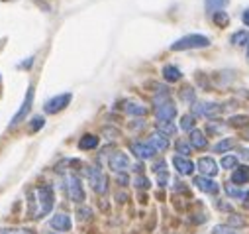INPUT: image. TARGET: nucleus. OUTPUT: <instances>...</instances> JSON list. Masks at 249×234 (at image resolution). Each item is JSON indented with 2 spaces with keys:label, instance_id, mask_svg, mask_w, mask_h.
Listing matches in <instances>:
<instances>
[{
  "label": "nucleus",
  "instance_id": "nucleus-18",
  "mask_svg": "<svg viewBox=\"0 0 249 234\" xmlns=\"http://www.w3.org/2000/svg\"><path fill=\"white\" fill-rule=\"evenodd\" d=\"M189 142H191V146L193 148H196V150H204L206 146H208V140H206V136L200 132V130H193L191 132V136H189Z\"/></svg>",
  "mask_w": 249,
  "mask_h": 234
},
{
  "label": "nucleus",
  "instance_id": "nucleus-23",
  "mask_svg": "<svg viewBox=\"0 0 249 234\" xmlns=\"http://www.w3.org/2000/svg\"><path fill=\"white\" fill-rule=\"evenodd\" d=\"M228 2H230V0H204V6H206V10H208L210 14H216V12H220L222 8H226Z\"/></svg>",
  "mask_w": 249,
  "mask_h": 234
},
{
  "label": "nucleus",
  "instance_id": "nucleus-34",
  "mask_svg": "<svg viewBox=\"0 0 249 234\" xmlns=\"http://www.w3.org/2000/svg\"><path fill=\"white\" fill-rule=\"evenodd\" d=\"M228 224H230V226H233V228H243V226H247V222H245L239 214H231Z\"/></svg>",
  "mask_w": 249,
  "mask_h": 234
},
{
  "label": "nucleus",
  "instance_id": "nucleus-13",
  "mask_svg": "<svg viewBox=\"0 0 249 234\" xmlns=\"http://www.w3.org/2000/svg\"><path fill=\"white\" fill-rule=\"evenodd\" d=\"M173 165L180 175H191L195 171V163L189 157H184V156H175L173 157Z\"/></svg>",
  "mask_w": 249,
  "mask_h": 234
},
{
  "label": "nucleus",
  "instance_id": "nucleus-28",
  "mask_svg": "<svg viewBox=\"0 0 249 234\" xmlns=\"http://www.w3.org/2000/svg\"><path fill=\"white\" fill-rule=\"evenodd\" d=\"M43 124H45V118L41 114H37V116H34V118L30 120V132L34 134V132H37V130H41L43 128Z\"/></svg>",
  "mask_w": 249,
  "mask_h": 234
},
{
  "label": "nucleus",
  "instance_id": "nucleus-21",
  "mask_svg": "<svg viewBox=\"0 0 249 234\" xmlns=\"http://www.w3.org/2000/svg\"><path fill=\"white\" fill-rule=\"evenodd\" d=\"M155 128H157V132L163 134V136H175V134H177V126H175L171 120H159V122L155 124Z\"/></svg>",
  "mask_w": 249,
  "mask_h": 234
},
{
  "label": "nucleus",
  "instance_id": "nucleus-45",
  "mask_svg": "<svg viewBox=\"0 0 249 234\" xmlns=\"http://www.w3.org/2000/svg\"><path fill=\"white\" fill-rule=\"evenodd\" d=\"M247 57H249V43H247Z\"/></svg>",
  "mask_w": 249,
  "mask_h": 234
},
{
  "label": "nucleus",
  "instance_id": "nucleus-12",
  "mask_svg": "<svg viewBox=\"0 0 249 234\" xmlns=\"http://www.w3.org/2000/svg\"><path fill=\"white\" fill-rule=\"evenodd\" d=\"M196 167L200 169V173H202V175H206V177H214V175L220 171L218 163H216L212 157H200V159H198V163H196Z\"/></svg>",
  "mask_w": 249,
  "mask_h": 234
},
{
  "label": "nucleus",
  "instance_id": "nucleus-19",
  "mask_svg": "<svg viewBox=\"0 0 249 234\" xmlns=\"http://www.w3.org/2000/svg\"><path fill=\"white\" fill-rule=\"evenodd\" d=\"M124 110H126L128 114H132V116H145L147 114V108L142 102H134V100H128L126 106H124Z\"/></svg>",
  "mask_w": 249,
  "mask_h": 234
},
{
  "label": "nucleus",
  "instance_id": "nucleus-6",
  "mask_svg": "<svg viewBox=\"0 0 249 234\" xmlns=\"http://www.w3.org/2000/svg\"><path fill=\"white\" fill-rule=\"evenodd\" d=\"M71 98H73L71 93H63V95H57V97L49 98V100L45 102V112H47V114H57V112H61L63 108L69 106Z\"/></svg>",
  "mask_w": 249,
  "mask_h": 234
},
{
  "label": "nucleus",
  "instance_id": "nucleus-40",
  "mask_svg": "<svg viewBox=\"0 0 249 234\" xmlns=\"http://www.w3.org/2000/svg\"><path fill=\"white\" fill-rule=\"evenodd\" d=\"M216 207H218L220 211H228V213H231V207H230V205H226V203H216Z\"/></svg>",
  "mask_w": 249,
  "mask_h": 234
},
{
  "label": "nucleus",
  "instance_id": "nucleus-46",
  "mask_svg": "<svg viewBox=\"0 0 249 234\" xmlns=\"http://www.w3.org/2000/svg\"><path fill=\"white\" fill-rule=\"evenodd\" d=\"M47 234H57V232H47Z\"/></svg>",
  "mask_w": 249,
  "mask_h": 234
},
{
  "label": "nucleus",
  "instance_id": "nucleus-39",
  "mask_svg": "<svg viewBox=\"0 0 249 234\" xmlns=\"http://www.w3.org/2000/svg\"><path fill=\"white\" fill-rule=\"evenodd\" d=\"M90 214H92L90 209H79V216H81V218H87V216H90Z\"/></svg>",
  "mask_w": 249,
  "mask_h": 234
},
{
  "label": "nucleus",
  "instance_id": "nucleus-10",
  "mask_svg": "<svg viewBox=\"0 0 249 234\" xmlns=\"http://www.w3.org/2000/svg\"><path fill=\"white\" fill-rule=\"evenodd\" d=\"M195 185H196L200 191L208 193V195H216V193L220 191V185H218L214 179L206 177V175H196V177H195Z\"/></svg>",
  "mask_w": 249,
  "mask_h": 234
},
{
  "label": "nucleus",
  "instance_id": "nucleus-15",
  "mask_svg": "<svg viewBox=\"0 0 249 234\" xmlns=\"http://www.w3.org/2000/svg\"><path fill=\"white\" fill-rule=\"evenodd\" d=\"M132 152H134L136 157H140V159H151L153 154H155V150H153L147 142H134V144H132Z\"/></svg>",
  "mask_w": 249,
  "mask_h": 234
},
{
  "label": "nucleus",
  "instance_id": "nucleus-11",
  "mask_svg": "<svg viewBox=\"0 0 249 234\" xmlns=\"http://www.w3.org/2000/svg\"><path fill=\"white\" fill-rule=\"evenodd\" d=\"M155 116H157V120H173L175 116H177V106L171 100H167L163 104H157Z\"/></svg>",
  "mask_w": 249,
  "mask_h": 234
},
{
  "label": "nucleus",
  "instance_id": "nucleus-30",
  "mask_svg": "<svg viewBox=\"0 0 249 234\" xmlns=\"http://www.w3.org/2000/svg\"><path fill=\"white\" fill-rule=\"evenodd\" d=\"M237 167V156H224L222 157V169H235Z\"/></svg>",
  "mask_w": 249,
  "mask_h": 234
},
{
  "label": "nucleus",
  "instance_id": "nucleus-31",
  "mask_svg": "<svg viewBox=\"0 0 249 234\" xmlns=\"http://www.w3.org/2000/svg\"><path fill=\"white\" fill-rule=\"evenodd\" d=\"M214 24H216V26H228V24H230V16L220 10V12L214 14Z\"/></svg>",
  "mask_w": 249,
  "mask_h": 234
},
{
  "label": "nucleus",
  "instance_id": "nucleus-47",
  "mask_svg": "<svg viewBox=\"0 0 249 234\" xmlns=\"http://www.w3.org/2000/svg\"><path fill=\"white\" fill-rule=\"evenodd\" d=\"M247 140H249V134H247Z\"/></svg>",
  "mask_w": 249,
  "mask_h": 234
},
{
  "label": "nucleus",
  "instance_id": "nucleus-27",
  "mask_svg": "<svg viewBox=\"0 0 249 234\" xmlns=\"http://www.w3.org/2000/svg\"><path fill=\"white\" fill-rule=\"evenodd\" d=\"M212 232H214V234H243V232H239L237 228H233V226H230V224H216V226L212 228Z\"/></svg>",
  "mask_w": 249,
  "mask_h": 234
},
{
  "label": "nucleus",
  "instance_id": "nucleus-33",
  "mask_svg": "<svg viewBox=\"0 0 249 234\" xmlns=\"http://www.w3.org/2000/svg\"><path fill=\"white\" fill-rule=\"evenodd\" d=\"M247 122H249V116H243V114L241 116H231V118H230V124L231 126H239V128L245 126Z\"/></svg>",
  "mask_w": 249,
  "mask_h": 234
},
{
  "label": "nucleus",
  "instance_id": "nucleus-17",
  "mask_svg": "<svg viewBox=\"0 0 249 234\" xmlns=\"http://www.w3.org/2000/svg\"><path fill=\"white\" fill-rule=\"evenodd\" d=\"M224 191H226V195L231 197V199H239V201L249 199V191H243L241 187H237V185H233V183H226V185H224Z\"/></svg>",
  "mask_w": 249,
  "mask_h": 234
},
{
  "label": "nucleus",
  "instance_id": "nucleus-8",
  "mask_svg": "<svg viewBox=\"0 0 249 234\" xmlns=\"http://www.w3.org/2000/svg\"><path fill=\"white\" fill-rule=\"evenodd\" d=\"M222 104L218 102H195L193 104V112L195 116H206V118H212V116L222 112Z\"/></svg>",
  "mask_w": 249,
  "mask_h": 234
},
{
  "label": "nucleus",
  "instance_id": "nucleus-3",
  "mask_svg": "<svg viewBox=\"0 0 249 234\" xmlns=\"http://www.w3.org/2000/svg\"><path fill=\"white\" fill-rule=\"evenodd\" d=\"M87 177H89V185L92 187L94 193L104 195L108 191V179L104 177V173L100 171V167H89L87 169Z\"/></svg>",
  "mask_w": 249,
  "mask_h": 234
},
{
  "label": "nucleus",
  "instance_id": "nucleus-36",
  "mask_svg": "<svg viewBox=\"0 0 249 234\" xmlns=\"http://www.w3.org/2000/svg\"><path fill=\"white\" fill-rule=\"evenodd\" d=\"M0 234H30V230H22V228H0Z\"/></svg>",
  "mask_w": 249,
  "mask_h": 234
},
{
  "label": "nucleus",
  "instance_id": "nucleus-43",
  "mask_svg": "<svg viewBox=\"0 0 249 234\" xmlns=\"http://www.w3.org/2000/svg\"><path fill=\"white\" fill-rule=\"evenodd\" d=\"M241 157L243 159H249V148L247 150H241Z\"/></svg>",
  "mask_w": 249,
  "mask_h": 234
},
{
  "label": "nucleus",
  "instance_id": "nucleus-20",
  "mask_svg": "<svg viewBox=\"0 0 249 234\" xmlns=\"http://www.w3.org/2000/svg\"><path fill=\"white\" fill-rule=\"evenodd\" d=\"M180 77H182V73H180L175 65H165V67H163V79H165L167 83H177Z\"/></svg>",
  "mask_w": 249,
  "mask_h": 234
},
{
  "label": "nucleus",
  "instance_id": "nucleus-24",
  "mask_svg": "<svg viewBox=\"0 0 249 234\" xmlns=\"http://www.w3.org/2000/svg\"><path fill=\"white\" fill-rule=\"evenodd\" d=\"M96 146H98V138L94 134H85L81 138V142H79V148L81 150H94Z\"/></svg>",
  "mask_w": 249,
  "mask_h": 234
},
{
  "label": "nucleus",
  "instance_id": "nucleus-41",
  "mask_svg": "<svg viewBox=\"0 0 249 234\" xmlns=\"http://www.w3.org/2000/svg\"><path fill=\"white\" fill-rule=\"evenodd\" d=\"M118 183L126 185V183H128V177H126V175H124V173H120V175H118Z\"/></svg>",
  "mask_w": 249,
  "mask_h": 234
},
{
  "label": "nucleus",
  "instance_id": "nucleus-42",
  "mask_svg": "<svg viewBox=\"0 0 249 234\" xmlns=\"http://www.w3.org/2000/svg\"><path fill=\"white\" fill-rule=\"evenodd\" d=\"M241 18H243V24H245V26H249V8L243 12V16H241Z\"/></svg>",
  "mask_w": 249,
  "mask_h": 234
},
{
  "label": "nucleus",
  "instance_id": "nucleus-4",
  "mask_svg": "<svg viewBox=\"0 0 249 234\" xmlns=\"http://www.w3.org/2000/svg\"><path fill=\"white\" fill-rule=\"evenodd\" d=\"M65 189H67V195L73 203H83L85 201V189H83V183L77 175H67L65 177Z\"/></svg>",
  "mask_w": 249,
  "mask_h": 234
},
{
  "label": "nucleus",
  "instance_id": "nucleus-9",
  "mask_svg": "<svg viewBox=\"0 0 249 234\" xmlns=\"http://www.w3.org/2000/svg\"><path fill=\"white\" fill-rule=\"evenodd\" d=\"M49 224H51V228L57 230V232H69L71 226H73L71 216L65 214V213H57V214H53L51 220H49Z\"/></svg>",
  "mask_w": 249,
  "mask_h": 234
},
{
  "label": "nucleus",
  "instance_id": "nucleus-1",
  "mask_svg": "<svg viewBox=\"0 0 249 234\" xmlns=\"http://www.w3.org/2000/svg\"><path fill=\"white\" fill-rule=\"evenodd\" d=\"M30 199H32L30 201V214L34 218H43L51 213L55 197H53V189L49 185H41L36 191H32Z\"/></svg>",
  "mask_w": 249,
  "mask_h": 234
},
{
  "label": "nucleus",
  "instance_id": "nucleus-44",
  "mask_svg": "<svg viewBox=\"0 0 249 234\" xmlns=\"http://www.w3.org/2000/svg\"><path fill=\"white\" fill-rule=\"evenodd\" d=\"M32 61H34V57H30V59H28V61H24L20 67H30V65H32Z\"/></svg>",
  "mask_w": 249,
  "mask_h": 234
},
{
  "label": "nucleus",
  "instance_id": "nucleus-25",
  "mask_svg": "<svg viewBox=\"0 0 249 234\" xmlns=\"http://www.w3.org/2000/svg\"><path fill=\"white\" fill-rule=\"evenodd\" d=\"M233 45H245V43H249V32L247 30H239V32H235L233 36H231V39H230Z\"/></svg>",
  "mask_w": 249,
  "mask_h": 234
},
{
  "label": "nucleus",
  "instance_id": "nucleus-32",
  "mask_svg": "<svg viewBox=\"0 0 249 234\" xmlns=\"http://www.w3.org/2000/svg\"><path fill=\"white\" fill-rule=\"evenodd\" d=\"M191 148H193V146H191V142H182V140H178V142H177V152H178V154H182L184 157L191 154Z\"/></svg>",
  "mask_w": 249,
  "mask_h": 234
},
{
  "label": "nucleus",
  "instance_id": "nucleus-35",
  "mask_svg": "<svg viewBox=\"0 0 249 234\" xmlns=\"http://www.w3.org/2000/svg\"><path fill=\"white\" fill-rule=\"evenodd\" d=\"M134 183H136V187H138V189H149V187H151L149 179H147V177H142V175H140V177H136V181H134Z\"/></svg>",
  "mask_w": 249,
  "mask_h": 234
},
{
  "label": "nucleus",
  "instance_id": "nucleus-38",
  "mask_svg": "<svg viewBox=\"0 0 249 234\" xmlns=\"http://www.w3.org/2000/svg\"><path fill=\"white\" fill-rule=\"evenodd\" d=\"M153 169H155V173H163V171H167V163L165 161H157L153 165Z\"/></svg>",
  "mask_w": 249,
  "mask_h": 234
},
{
  "label": "nucleus",
  "instance_id": "nucleus-37",
  "mask_svg": "<svg viewBox=\"0 0 249 234\" xmlns=\"http://www.w3.org/2000/svg\"><path fill=\"white\" fill-rule=\"evenodd\" d=\"M167 181H169V173H167V171L157 173V183H159L161 187H165V185H167Z\"/></svg>",
  "mask_w": 249,
  "mask_h": 234
},
{
  "label": "nucleus",
  "instance_id": "nucleus-2",
  "mask_svg": "<svg viewBox=\"0 0 249 234\" xmlns=\"http://www.w3.org/2000/svg\"><path fill=\"white\" fill-rule=\"evenodd\" d=\"M210 45V39L202 34H189L180 39H177L171 49L173 51H184V49H198V47H208Z\"/></svg>",
  "mask_w": 249,
  "mask_h": 234
},
{
  "label": "nucleus",
  "instance_id": "nucleus-29",
  "mask_svg": "<svg viewBox=\"0 0 249 234\" xmlns=\"http://www.w3.org/2000/svg\"><path fill=\"white\" fill-rule=\"evenodd\" d=\"M180 98H182L184 102H189V104H195V102H196V97H195V91H193L191 87H184V89L180 91Z\"/></svg>",
  "mask_w": 249,
  "mask_h": 234
},
{
  "label": "nucleus",
  "instance_id": "nucleus-7",
  "mask_svg": "<svg viewBox=\"0 0 249 234\" xmlns=\"http://www.w3.org/2000/svg\"><path fill=\"white\" fill-rule=\"evenodd\" d=\"M108 167L116 173H126L130 169V157L124 154V152H114L108 157Z\"/></svg>",
  "mask_w": 249,
  "mask_h": 234
},
{
  "label": "nucleus",
  "instance_id": "nucleus-16",
  "mask_svg": "<svg viewBox=\"0 0 249 234\" xmlns=\"http://www.w3.org/2000/svg\"><path fill=\"white\" fill-rule=\"evenodd\" d=\"M147 144H149L155 152H165V150L169 148V138H167V136H163V134H159V132H155V134H151V136H149Z\"/></svg>",
  "mask_w": 249,
  "mask_h": 234
},
{
  "label": "nucleus",
  "instance_id": "nucleus-22",
  "mask_svg": "<svg viewBox=\"0 0 249 234\" xmlns=\"http://www.w3.org/2000/svg\"><path fill=\"white\" fill-rule=\"evenodd\" d=\"M235 148V140L233 138H224V140H220L218 144H214V152L216 154H226V152H230V150H233Z\"/></svg>",
  "mask_w": 249,
  "mask_h": 234
},
{
  "label": "nucleus",
  "instance_id": "nucleus-5",
  "mask_svg": "<svg viewBox=\"0 0 249 234\" xmlns=\"http://www.w3.org/2000/svg\"><path fill=\"white\" fill-rule=\"evenodd\" d=\"M32 104H34V85H30V87H28V91H26V97H24V102H22L20 110L14 114V118L10 120V128H16L20 122H24V120H26L28 112L32 110Z\"/></svg>",
  "mask_w": 249,
  "mask_h": 234
},
{
  "label": "nucleus",
  "instance_id": "nucleus-14",
  "mask_svg": "<svg viewBox=\"0 0 249 234\" xmlns=\"http://www.w3.org/2000/svg\"><path fill=\"white\" fill-rule=\"evenodd\" d=\"M231 183L237 185V187L249 183V167H247V165H237V167L231 171Z\"/></svg>",
  "mask_w": 249,
  "mask_h": 234
},
{
  "label": "nucleus",
  "instance_id": "nucleus-26",
  "mask_svg": "<svg viewBox=\"0 0 249 234\" xmlns=\"http://www.w3.org/2000/svg\"><path fill=\"white\" fill-rule=\"evenodd\" d=\"M196 118H195V114H184L182 118H180V128L184 130V132H193L195 130V122Z\"/></svg>",
  "mask_w": 249,
  "mask_h": 234
}]
</instances>
